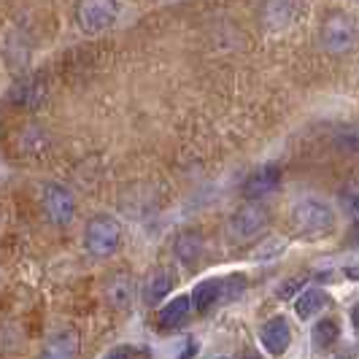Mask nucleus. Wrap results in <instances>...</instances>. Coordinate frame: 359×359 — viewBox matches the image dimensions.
Listing matches in <instances>:
<instances>
[{
    "mask_svg": "<svg viewBox=\"0 0 359 359\" xmlns=\"http://www.w3.org/2000/svg\"><path fill=\"white\" fill-rule=\"evenodd\" d=\"M322 43L327 52L343 54L357 43V25L343 11H332L322 25Z\"/></svg>",
    "mask_w": 359,
    "mask_h": 359,
    "instance_id": "nucleus-5",
    "label": "nucleus"
},
{
    "mask_svg": "<svg viewBox=\"0 0 359 359\" xmlns=\"http://www.w3.org/2000/svg\"><path fill=\"white\" fill-rule=\"evenodd\" d=\"M294 14V0H265L262 3V22L270 30H281L292 22Z\"/></svg>",
    "mask_w": 359,
    "mask_h": 359,
    "instance_id": "nucleus-10",
    "label": "nucleus"
},
{
    "mask_svg": "<svg viewBox=\"0 0 359 359\" xmlns=\"http://www.w3.org/2000/svg\"><path fill=\"white\" fill-rule=\"evenodd\" d=\"M200 254H203V235L200 233L189 230V233H181L176 238V257L184 265H195Z\"/></svg>",
    "mask_w": 359,
    "mask_h": 359,
    "instance_id": "nucleus-14",
    "label": "nucleus"
},
{
    "mask_svg": "<svg viewBox=\"0 0 359 359\" xmlns=\"http://www.w3.org/2000/svg\"><path fill=\"white\" fill-rule=\"evenodd\" d=\"M278 184H281V165L268 162V165L257 168L252 176L246 179V184H243V198H246V200L265 198V195H270V192H273Z\"/></svg>",
    "mask_w": 359,
    "mask_h": 359,
    "instance_id": "nucleus-7",
    "label": "nucleus"
},
{
    "mask_svg": "<svg viewBox=\"0 0 359 359\" xmlns=\"http://www.w3.org/2000/svg\"><path fill=\"white\" fill-rule=\"evenodd\" d=\"M268 222H270L268 208L262 203H249V205H243L230 219V241L233 243H249V241L262 235V230L268 227Z\"/></svg>",
    "mask_w": 359,
    "mask_h": 359,
    "instance_id": "nucleus-3",
    "label": "nucleus"
},
{
    "mask_svg": "<svg viewBox=\"0 0 359 359\" xmlns=\"http://www.w3.org/2000/svg\"><path fill=\"white\" fill-rule=\"evenodd\" d=\"M219 294H222V281L208 278V281H203V284L195 287V292H192V306H195L198 313H205L219 300Z\"/></svg>",
    "mask_w": 359,
    "mask_h": 359,
    "instance_id": "nucleus-15",
    "label": "nucleus"
},
{
    "mask_svg": "<svg viewBox=\"0 0 359 359\" xmlns=\"http://www.w3.org/2000/svg\"><path fill=\"white\" fill-rule=\"evenodd\" d=\"M87 252L95 257H111V254L119 249V241H122V227L114 216L100 214L92 216L90 224H87Z\"/></svg>",
    "mask_w": 359,
    "mask_h": 359,
    "instance_id": "nucleus-1",
    "label": "nucleus"
},
{
    "mask_svg": "<svg viewBox=\"0 0 359 359\" xmlns=\"http://www.w3.org/2000/svg\"><path fill=\"white\" fill-rule=\"evenodd\" d=\"M79 348H81V338L76 330H62L52 335L43 351H41V359H79Z\"/></svg>",
    "mask_w": 359,
    "mask_h": 359,
    "instance_id": "nucleus-8",
    "label": "nucleus"
},
{
    "mask_svg": "<svg viewBox=\"0 0 359 359\" xmlns=\"http://www.w3.org/2000/svg\"><path fill=\"white\" fill-rule=\"evenodd\" d=\"M189 308H192V297H176L173 303L162 308L160 313V327L162 330H176L189 319Z\"/></svg>",
    "mask_w": 359,
    "mask_h": 359,
    "instance_id": "nucleus-12",
    "label": "nucleus"
},
{
    "mask_svg": "<svg viewBox=\"0 0 359 359\" xmlns=\"http://www.w3.org/2000/svg\"><path fill=\"white\" fill-rule=\"evenodd\" d=\"M324 303H327V294H324L322 289H306V292H300V297L294 303V311H297L300 319H308V316L319 313Z\"/></svg>",
    "mask_w": 359,
    "mask_h": 359,
    "instance_id": "nucleus-17",
    "label": "nucleus"
},
{
    "mask_svg": "<svg viewBox=\"0 0 359 359\" xmlns=\"http://www.w3.org/2000/svg\"><path fill=\"white\" fill-rule=\"evenodd\" d=\"M303 287H306V278H303V276H297V278H292V281H287V284H281L278 297H281V300H289V297H294Z\"/></svg>",
    "mask_w": 359,
    "mask_h": 359,
    "instance_id": "nucleus-19",
    "label": "nucleus"
},
{
    "mask_svg": "<svg viewBox=\"0 0 359 359\" xmlns=\"http://www.w3.org/2000/svg\"><path fill=\"white\" fill-rule=\"evenodd\" d=\"M262 343L273 357H281L287 351L289 343H292V327L284 316H276L262 327Z\"/></svg>",
    "mask_w": 359,
    "mask_h": 359,
    "instance_id": "nucleus-9",
    "label": "nucleus"
},
{
    "mask_svg": "<svg viewBox=\"0 0 359 359\" xmlns=\"http://www.w3.org/2000/svg\"><path fill=\"white\" fill-rule=\"evenodd\" d=\"M292 222L300 233L306 235H324L335 227V214L330 205H324L319 200H303L297 203V208L292 211Z\"/></svg>",
    "mask_w": 359,
    "mask_h": 359,
    "instance_id": "nucleus-4",
    "label": "nucleus"
},
{
    "mask_svg": "<svg viewBox=\"0 0 359 359\" xmlns=\"http://www.w3.org/2000/svg\"><path fill=\"white\" fill-rule=\"evenodd\" d=\"M119 14L116 0H76V22L84 33H103L108 30Z\"/></svg>",
    "mask_w": 359,
    "mask_h": 359,
    "instance_id": "nucleus-2",
    "label": "nucleus"
},
{
    "mask_svg": "<svg viewBox=\"0 0 359 359\" xmlns=\"http://www.w3.org/2000/svg\"><path fill=\"white\" fill-rule=\"evenodd\" d=\"M43 208H46V216L52 219L57 227H65L73 222V214H76V200L73 195L60 187V184H46L43 189Z\"/></svg>",
    "mask_w": 359,
    "mask_h": 359,
    "instance_id": "nucleus-6",
    "label": "nucleus"
},
{
    "mask_svg": "<svg viewBox=\"0 0 359 359\" xmlns=\"http://www.w3.org/2000/svg\"><path fill=\"white\" fill-rule=\"evenodd\" d=\"M243 359H259V357H257V354H246Z\"/></svg>",
    "mask_w": 359,
    "mask_h": 359,
    "instance_id": "nucleus-23",
    "label": "nucleus"
},
{
    "mask_svg": "<svg viewBox=\"0 0 359 359\" xmlns=\"http://www.w3.org/2000/svg\"><path fill=\"white\" fill-rule=\"evenodd\" d=\"M108 359H130V348H125V346H122V348H114V351L108 354Z\"/></svg>",
    "mask_w": 359,
    "mask_h": 359,
    "instance_id": "nucleus-20",
    "label": "nucleus"
},
{
    "mask_svg": "<svg viewBox=\"0 0 359 359\" xmlns=\"http://www.w3.org/2000/svg\"><path fill=\"white\" fill-rule=\"evenodd\" d=\"M133 278L127 276V273H116L111 281H108V303L114 308H127L130 303H133Z\"/></svg>",
    "mask_w": 359,
    "mask_h": 359,
    "instance_id": "nucleus-13",
    "label": "nucleus"
},
{
    "mask_svg": "<svg viewBox=\"0 0 359 359\" xmlns=\"http://www.w3.org/2000/svg\"><path fill=\"white\" fill-rule=\"evenodd\" d=\"M43 87L38 84V81H19L17 87H14V92H11V100L14 103H19V106H30V108H38L41 106V100H43Z\"/></svg>",
    "mask_w": 359,
    "mask_h": 359,
    "instance_id": "nucleus-16",
    "label": "nucleus"
},
{
    "mask_svg": "<svg viewBox=\"0 0 359 359\" xmlns=\"http://www.w3.org/2000/svg\"><path fill=\"white\" fill-rule=\"evenodd\" d=\"M214 359H227V357H214Z\"/></svg>",
    "mask_w": 359,
    "mask_h": 359,
    "instance_id": "nucleus-24",
    "label": "nucleus"
},
{
    "mask_svg": "<svg viewBox=\"0 0 359 359\" xmlns=\"http://www.w3.org/2000/svg\"><path fill=\"white\" fill-rule=\"evenodd\" d=\"M195 351H198V343H195V341H189V343H187V351L181 354V359H189V357H192V354H195Z\"/></svg>",
    "mask_w": 359,
    "mask_h": 359,
    "instance_id": "nucleus-21",
    "label": "nucleus"
},
{
    "mask_svg": "<svg viewBox=\"0 0 359 359\" xmlns=\"http://www.w3.org/2000/svg\"><path fill=\"white\" fill-rule=\"evenodd\" d=\"M173 287H176V276H173V273H168V270H154V273L146 278L144 300L149 306H154V303H160L162 297Z\"/></svg>",
    "mask_w": 359,
    "mask_h": 359,
    "instance_id": "nucleus-11",
    "label": "nucleus"
},
{
    "mask_svg": "<svg viewBox=\"0 0 359 359\" xmlns=\"http://www.w3.org/2000/svg\"><path fill=\"white\" fill-rule=\"evenodd\" d=\"M351 319H354V324L359 327V306H354V311H351Z\"/></svg>",
    "mask_w": 359,
    "mask_h": 359,
    "instance_id": "nucleus-22",
    "label": "nucleus"
},
{
    "mask_svg": "<svg viewBox=\"0 0 359 359\" xmlns=\"http://www.w3.org/2000/svg\"><path fill=\"white\" fill-rule=\"evenodd\" d=\"M338 341V324L332 322V319H324L313 327V343H316V348H330L332 343Z\"/></svg>",
    "mask_w": 359,
    "mask_h": 359,
    "instance_id": "nucleus-18",
    "label": "nucleus"
}]
</instances>
